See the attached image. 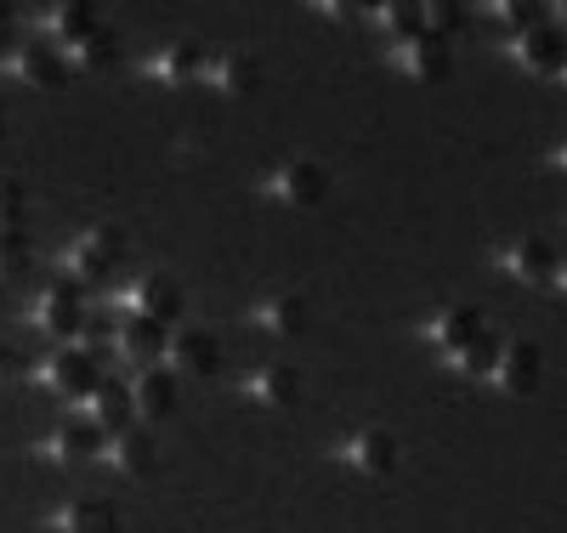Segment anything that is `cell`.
<instances>
[{
  "label": "cell",
  "mask_w": 567,
  "mask_h": 533,
  "mask_svg": "<svg viewBox=\"0 0 567 533\" xmlns=\"http://www.w3.org/2000/svg\"><path fill=\"white\" fill-rule=\"evenodd\" d=\"M125 262V233L120 227H85L74 245L63 250V278H74V284H103V278H114V267Z\"/></svg>",
  "instance_id": "obj_1"
},
{
  "label": "cell",
  "mask_w": 567,
  "mask_h": 533,
  "mask_svg": "<svg viewBox=\"0 0 567 533\" xmlns=\"http://www.w3.org/2000/svg\"><path fill=\"white\" fill-rule=\"evenodd\" d=\"M85 301H80V284L74 278H52L40 289V296L29 301V324L40 335H52V341H80V329H85Z\"/></svg>",
  "instance_id": "obj_2"
},
{
  "label": "cell",
  "mask_w": 567,
  "mask_h": 533,
  "mask_svg": "<svg viewBox=\"0 0 567 533\" xmlns=\"http://www.w3.org/2000/svg\"><path fill=\"white\" fill-rule=\"evenodd\" d=\"M34 380H40L52 398L85 403L91 392H97L103 369H97V358H91V352H80V347H63V352H52V358H45V363L34 369Z\"/></svg>",
  "instance_id": "obj_3"
},
{
  "label": "cell",
  "mask_w": 567,
  "mask_h": 533,
  "mask_svg": "<svg viewBox=\"0 0 567 533\" xmlns=\"http://www.w3.org/2000/svg\"><path fill=\"white\" fill-rule=\"evenodd\" d=\"M267 193L284 211H318L329 199V171L318 160H284V165H272Z\"/></svg>",
  "instance_id": "obj_4"
},
{
  "label": "cell",
  "mask_w": 567,
  "mask_h": 533,
  "mask_svg": "<svg viewBox=\"0 0 567 533\" xmlns=\"http://www.w3.org/2000/svg\"><path fill=\"white\" fill-rule=\"evenodd\" d=\"M216 363H221V341L205 329V324H176L171 335H165V369L182 380V375H194V380H205V375H216Z\"/></svg>",
  "instance_id": "obj_5"
},
{
  "label": "cell",
  "mask_w": 567,
  "mask_h": 533,
  "mask_svg": "<svg viewBox=\"0 0 567 533\" xmlns=\"http://www.w3.org/2000/svg\"><path fill=\"white\" fill-rule=\"evenodd\" d=\"M125 318H148V324H176L182 318V284L165 273H142L125 296H120Z\"/></svg>",
  "instance_id": "obj_6"
},
{
  "label": "cell",
  "mask_w": 567,
  "mask_h": 533,
  "mask_svg": "<svg viewBox=\"0 0 567 533\" xmlns=\"http://www.w3.org/2000/svg\"><path fill=\"white\" fill-rule=\"evenodd\" d=\"M392 69L420 80V85H437V80L454 74V52H449V40H437V34H414V40L392 45Z\"/></svg>",
  "instance_id": "obj_7"
},
{
  "label": "cell",
  "mask_w": 567,
  "mask_h": 533,
  "mask_svg": "<svg viewBox=\"0 0 567 533\" xmlns=\"http://www.w3.org/2000/svg\"><path fill=\"white\" fill-rule=\"evenodd\" d=\"M352 471H363V476H374V482H386V476H398V438L392 431H381V426H363V431H352V438L336 449Z\"/></svg>",
  "instance_id": "obj_8"
},
{
  "label": "cell",
  "mask_w": 567,
  "mask_h": 533,
  "mask_svg": "<svg viewBox=\"0 0 567 533\" xmlns=\"http://www.w3.org/2000/svg\"><path fill=\"white\" fill-rule=\"evenodd\" d=\"M488 380L499 386V392H511V398H528V392H539V380H545V352L534 341H505Z\"/></svg>",
  "instance_id": "obj_9"
},
{
  "label": "cell",
  "mask_w": 567,
  "mask_h": 533,
  "mask_svg": "<svg viewBox=\"0 0 567 533\" xmlns=\"http://www.w3.org/2000/svg\"><path fill=\"white\" fill-rule=\"evenodd\" d=\"M420 335H425V341H432L443 358H454V352H465L471 341H483L488 324H483V312H477V307H443V312H437L432 324H425Z\"/></svg>",
  "instance_id": "obj_10"
},
{
  "label": "cell",
  "mask_w": 567,
  "mask_h": 533,
  "mask_svg": "<svg viewBox=\"0 0 567 533\" xmlns=\"http://www.w3.org/2000/svg\"><path fill=\"white\" fill-rule=\"evenodd\" d=\"M103 443H109V438L80 414V420H63L52 438L40 443V454L52 460V465H85V460H97V454H103Z\"/></svg>",
  "instance_id": "obj_11"
},
{
  "label": "cell",
  "mask_w": 567,
  "mask_h": 533,
  "mask_svg": "<svg viewBox=\"0 0 567 533\" xmlns=\"http://www.w3.org/2000/svg\"><path fill=\"white\" fill-rule=\"evenodd\" d=\"M7 74H12V80H23V85H34V91H58V85H63V74H69V63L58 58V45L29 40V45H18V52L7 58Z\"/></svg>",
  "instance_id": "obj_12"
},
{
  "label": "cell",
  "mask_w": 567,
  "mask_h": 533,
  "mask_svg": "<svg viewBox=\"0 0 567 533\" xmlns=\"http://www.w3.org/2000/svg\"><path fill=\"white\" fill-rule=\"evenodd\" d=\"M80 414L103 431V438H114V431L136 426V403H131V386L125 380H97V392H91L80 403Z\"/></svg>",
  "instance_id": "obj_13"
},
{
  "label": "cell",
  "mask_w": 567,
  "mask_h": 533,
  "mask_svg": "<svg viewBox=\"0 0 567 533\" xmlns=\"http://www.w3.org/2000/svg\"><path fill=\"white\" fill-rule=\"evenodd\" d=\"M131 403H136V420H142V426L171 420V414H176V375H171L165 363L142 369V375L131 380Z\"/></svg>",
  "instance_id": "obj_14"
},
{
  "label": "cell",
  "mask_w": 567,
  "mask_h": 533,
  "mask_svg": "<svg viewBox=\"0 0 567 533\" xmlns=\"http://www.w3.org/2000/svg\"><path fill=\"white\" fill-rule=\"evenodd\" d=\"M511 58L523 63L528 74H561L567 69V40L550 23H539L528 34H511Z\"/></svg>",
  "instance_id": "obj_15"
},
{
  "label": "cell",
  "mask_w": 567,
  "mask_h": 533,
  "mask_svg": "<svg viewBox=\"0 0 567 533\" xmlns=\"http://www.w3.org/2000/svg\"><path fill=\"white\" fill-rule=\"evenodd\" d=\"M114 352L136 369H154L165 363V324H148V318H125L114 329Z\"/></svg>",
  "instance_id": "obj_16"
},
{
  "label": "cell",
  "mask_w": 567,
  "mask_h": 533,
  "mask_svg": "<svg viewBox=\"0 0 567 533\" xmlns=\"http://www.w3.org/2000/svg\"><path fill=\"white\" fill-rule=\"evenodd\" d=\"M103 454H109V465L120 476H154L159 471V454H154V443H148V431H142V426L114 431V438L103 443Z\"/></svg>",
  "instance_id": "obj_17"
},
{
  "label": "cell",
  "mask_w": 567,
  "mask_h": 533,
  "mask_svg": "<svg viewBox=\"0 0 567 533\" xmlns=\"http://www.w3.org/2000/svg\"><path fill=\"white\" fill-rule=\"evenodd\" d=\"M245 398H250L256 409H290V403L301 398V375H296L290 363H261V369L245 380Z\"/></svg>",
  "instance_id": "obj_18"
},
{
  "label": "cell",
  "mask_w": 567,
  "mask_h": 533,
  "mask_svg": "<svg viewBox=\"0 0 567 533\" xmlns=\"http://www.w3.org/2000/svg\"><path fill=\"white\" fill-rule=\"evenodd\" d=\"M499 267L523 284H556V250L545 238H516V245L499 250Z\"/></svg>",
  "instance_id": "obj_19"
},
{
  "label": "cell",
  "mask_w": 567,
  "mask_h": 533,
  "mask_svg": "<svg viewBox=\"0 0 567 533\" xmlns=\"http://www.w3.org/2000/svg\"><path fill=\"white\" fill-rule=\"evenodd\" d=\"M250 318H256V329L278 335V341H296V335L307 329V301L284 289V296H261V301L250 307Z\"/></svg>",
  "instance_id": "obj_20"
},
{
  "label": "cell",
  "mask_w": 567,
  "mask_h": 533,
  "mask_svg": "<svg viewBox=\"0 0 567 533\" xmlns=\"http://www.w3.org/2000/svg\"><path fill=\"white\" fill-rule=\"evenodd\" d=\"M205 80H210L221 96H256V85H261V63H256L250 52H216L210 69H205Z\"/></svg>",
  "instance_id": "obj_21"
},
{
  "label": "cell",
  "mask_w": 567,
  "mask_h": 533,
  "mask_svg": "<svg viewBox=\"0 0 567 533\" xmlns=\"http://www.w3.org/2000/svg\"><path fill=\"white\" fill-rule=\"evenodd\" d=\"M52 527H58V533H120V511H114L109 500L80 494V500H69V505L52 516Z\"/></svg>",
  "instance_id": "obj_22"
},
{
  "label": "cell",
  "mask_w": 567,
  "mask_h": 533,
  "mask_svg": "<svg viewBox=\"0 0 567 533\" xmlns=\"http://www.w3.org/2000/svg\"><path fill=\"white\" fill-rule=\"evenodd\" d=\"M205 69H210V58L199 52V45H194V40H176V45H165V52L154 58L148 74H154L159 85H187V80H199Z\"/></svg>",
  "instance_id": "obj_23"
},
{
  "label": "cell",
  "mask_w": 567,
  "mask_h": 533,
  "mask_svg": "<svg viewBox=\"0 0 567 533\" xmlns=\"http://www.w3.org/2000/svg\"><path fill=\"white\" fill-rule=\"evenodd\" d=\"M74 74H109L114 63H120V40L109 34V29H91L85 40H74L69 45V58H63Z\"/></svg>",
  "instance_id": "obj_24"
},
{
  "label": "cell",
  "mask_w": 567,
  "mask_h": 533,
  "mask_svg": "<svg viewBox=\"0 0 567 533\" xmlns=\"http://www.w3.org/2000/svg\"><path fill=\"white\" fill-rule=\"evenodd\" d=\"M45 29H52L63 45H74V40H85L91 29H97V12H91L85 0H58V7L45 12Z\"/></svg>",
  "instance_id": "obj_25"
},
{
  "label": "cell",
  "mask_w": 567,
  "mask_h": 533,
  "mask_svg": "<svg viewBox=\"0 0 567 533\" xmlns=\"http://www.w3.org/2000/svg\"><path fill=\"white\" fill-rule=\"evenodd\" d=\"M369 18H374V29L392 34V40H414V34H425L414 0H381V7H369Z\"/></svg>",
  "instance_id": "obj_26"
},
{
  "label": "cell",
  "mask_w": 567,
  "mask_h": 533,
  "mask_svg": "<svg viewBox=\"0 0 567 533\" xmlns=\"http://www.w3.org/2000/svg\"><path fill=\"white\" fill-rule=\"evenodd\" d=\"M499 347H505V341L483 335V341H471V347H465V352H454L449 363H454L460 375H471V380H488V375H494V363H499Z\"/></svg>",
  "instance_id": "obj_27"
},
{
  "label": "cell",
  "mask_w": 567,
  "mask_h": 533,
  "mask_svg": "<svg viewBox=\"0 0 567 533\" xmlns=\"http://www.w3.org/2000/svg\"><path fill=\"white\" fill-rule=\"evenodd\" d=\"M420 23H425V34L449 40V34L465 29V7H454V0H425V7H420Z\"/></svg>",
  "instance_id": "obj_28"
},
{
  "label": "cell",
  "mask_w": 567,
  "mask_h": 533,
  "mask_svg": "<svg viewBox=\"0 0 567 533\" xmlns=\"http://www.w3.org/2000/svg\"><path fill=\"white\" fill-rule=\"evenodd\" d=\"M29 233L23 227H0V278H18L29 267Z\"/></svg>",
  "instance_id": "obj_29"
},
{
  "label": "cell",
  "mask_w": 567,
  "mask_h": 533,
  "mask_svg": "<svg viewBox=\"0 0 567 533\" xmlns=\"http://www.w3.org/2000/svg\"><path fill=\"white\" fill-rule=\"evenodd\" d=\"M499 23L511 29V34H528V29H539V23H550L545 18V7H539V0H499Z\"/></svg>",
  "instance_id": "obj_30"
},
{
  "label": "cell",
  "mask_w": 567,
  "mask_h": 533,
  "mask_svg": "<svg viewBox=\"0 0 567 533\" xmlns=\"http://www.w3.org/2000/svg\"><path fill=\"white\" fill-rule=\"evenodd\" d=\"M23 205H29V193H23V182H12V176H0V227H18V222H23Z\"/></svg>",
  "instance_id": "obj_31"
},
{
  "label": "cell",
  "mask_w": 567,
  "mask_h": 533,
  "mask_svg": "<svg viewBox=\"0 0 567 533\" xmlns=\"http://www.w3.org/2000/svg\"><path fill=\"white\" fill-rule=\"evenodd\" d=\"M23 369H29V363H23V352H18L12 341H0V386H12Z\"/></svg>",
  "instance_id": "obj_32"
},
{
  "label": "cell",
  "mask_w": 567,
  "mask_h": 533,
  "mask_svg": "<svg viewBox=\"0 0 567 533\" xmlns=\"http://www.w3.org/2000/svg\"><path fill=\"white\" fill-rule=\"evenodd\" d=\"M318 12H323V18H358L352 0H318Z\"/></svg>",
  "instance_id": "obj_33"
},
{
  "label": "cell",
  "mask_w": 567,
  "mask_h": 533,
  "mask_svg": "<svg viewBox=\"0 0 567 533\" xmlns=\"http://www.w3.org/2000/svg\"><path fill=\"white\" fill-rule=\"evenodd\" d=\"M12 34H18V18H12V7H0V52L12 45Z\"/></svg>",
  "instance_id": "obj_34"
},
{
  "label": "cell",
  "mask_w": 567,
  "mask_h": 533,
  "mask_svg": "<svg viewBox=\"0 0 567 533\" xmlns=\"http://www.w3.org/2000/svg\"><path fill=\"white\" fill-rule=\"evenodd\" d=\"M545 18H550V29H556V34H561V40H567V0H556V7H550V12H545Z\"/></svg>",
  "instance_id": "obj_35"
},
{
  "label": "cell",
  "mask_w": 567,
  "mask_h": 533,
  "mask_svg": "<svg viewBox=\"0 0 567 533\" xmlns=\"http://www.w3.org/2000/svg\"><path fill=\"white\" fill-rule=\"evenodd\" d=\"M550 165H556V171H561V176H567V142H561V148H556V154H550Z\"/></svg>",
  "instance_id": "obj_36"
},
{
  "label": "cell",
  "mask_w": 567,
  "mask_h": 533,
  "mask_svg": "<svg viewBox=\"0 0 567 533\" xmlns=\"http://www.w3.org/2000/svg\"><path fill=\"white\" fill-rule=\"evenodd\" d=\"M556 289H561V296H567V262L556 267Z\"/></svg>",
  "instance_id": "obj_37"
},
{
  "label": "cell",
  "mask_w": 567,
  "mask_h": 533,
  "mask_svg": "<svg viewBox=\"0 0 567 533\" xmlns=\"http://www.w3.org/2000/svg\"><path fill=\"white\" fill-rule=\"evenodd\" d=\"M0 142H7V109H0Z\"/></svg>",
  "instance_id": "obj_38"
},
{
  "label": "cell",
  "mask_w": 567,
  "mask_h": 533,
  "mask_svg": "<svg viewBox=\"0 0 567 533\" xmlns=\"http://www.w3.org/2000/svg\"><path fill=\"white\" fill-rule=\"evenodd\" d=\"M561 74H567V69H561Z\"/></svg>",
  "instance_id": "obj_39"
}]
</instances>
